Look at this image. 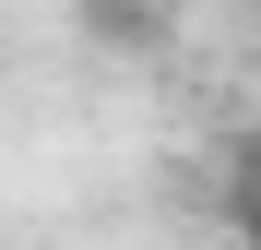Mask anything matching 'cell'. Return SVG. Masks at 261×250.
Returning a JSON list of instances; mask_svg holds the SVG:
<instances>
[{
    "label": "cell",
    "instance_id": "6da1fadb",
    "mask_svg": "<svg viewBox=\"0 0 261 250\" xmlns=\"http://www.w3.org/2000/svg\"><path fill=\"white\" fill-rule=\"evenodd\" d=\"M71 36L95 60H166L178 24H166V0H71Z\"/></svg>",
    "mask_w": 261,
    "mask_h": 250
},
{
    "label": "cell",
    "instance_id": "7a4b0ae2",
    "mask_svg": "<svg viewBox=\"0 0 261 250\" xmlns=\"http://www.w3.org/2000/svg\"><path fill=\"white\" fill-rule=\"evenodd\" d=\"M238 226H261V191H249V202H238Z\"/></svg>",
    "mask_w": 261,
    "mask_h": 250
}]
</instances>
